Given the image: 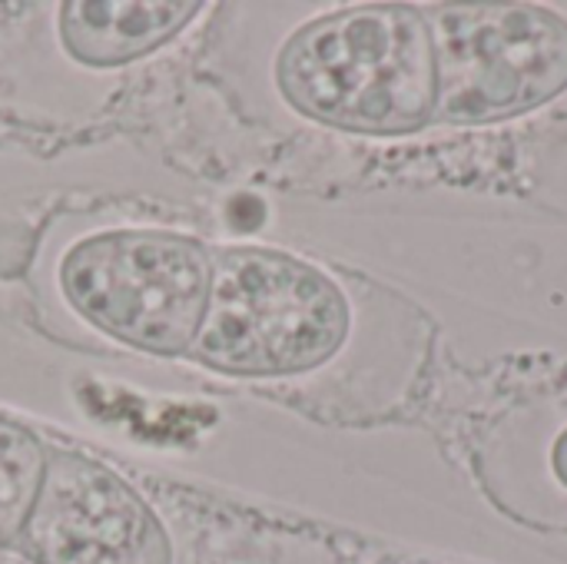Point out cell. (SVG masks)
<instances>
[{"label":"cell","mask_w":567,"mask_h":564,"mask_svg":"<svg viewBox=\"0 0 567 564\" xmlns=\"http://www.w3.org/2000/svg\"><path fill=\"white\" fill-rule=\"evenodd\" d=\"M27 283L43 326L60 339L186 362L213 293V246L156 223H53Z\"/></svg>","instance_id":"6da1fadb"},{"label":"cell","mask_w":567,"mask_h":564,"mask_svg":"<svg viewBox=\"0 0 567 564\" xmlns=\"http://www.w3.org/2000/svg\"><path fill=\"white\" fill-rule=\"evenodd\" d=\"M555 472H558L561 485L567 489V432L558 439V445H555Z\"/></svg>","instance_id":"ba28073f"},{"label":"cell","mask_w":567,"mask_h":564,"mask_svg":"<svg viewBox=\"0 0 567 564\" xmlns=\"http://www.w3.org/2000/svg\"><path fill=\"white\" fill-rule=\"evenodd\" d=\"M282 106L362 136H402L435 116L432 23L405 3H362L302 20L269 60Z\"/></svg>","instance_id":"7a4b0ae2"},{"label":"cell","mask_w":567,"mask_h":564,"mask_svg":"<svg viewBox=\"0 0 567 564\" xmlns=\"http://www.w3.org/2000/svg\"><path fill=\"white\" fill-rule=\"evenodd\" d=\"M442 123H498L567 86V20L532 3H452L435 13Z\"/></svg>","instance_id":"277c9868"},{"label":"cell","mask_w":567,"mask_h":564,"mask_svg":"<svg viewBox=\"0 0 567 564\" xmlns=\"http://www.w3.org/2000/svg\"><path fill=\"white\" fill-rule=\"evenodd\" d=\"M47 442L23 422L0 416V552H13L37 502Z\"/></svg>","instance_id":"52a82bcc"},{"label":"cell","mask_w":567,"mask_h":564,"mask_svg":"<svg viewBox=\"0 0 567 564\" xmlns=\"http://www.w3.org/2000/svg\"><path fill=\"white\" fill-rule=\"evenodd\" d=\"M30 564H173L159 512L120 472L76 449L50 445L17 548Z\"/></svg>","instance_id":"5b68a950"},{"label":"cell","mask_w":567,"mask_h":564,"mask_svg":"<svg viewBox=\"0 0 567 564\" xmlns=\"http://www.w3.org/2000/svg\"><path fill=\"white\" fill-rule=\"evenodd\" d=\"M206 3L199 0H66L56 3V43L86 70L130 66L173 43Z\"/></svg>","instance_id":"8992f818"},{"label":"cell","mask_w":567,"mask_h":564,"mask_svg":"<svg viewBox=\"0 0 567 564\" xmlns=\"http://www.w3.org/2000/svg\"><path fill=\"white\" fill-rule=\"evenodd\" d=\"M349 329V299L316 263L272 246H213V293L186 362L279 386L332 362Z\"/></svg>","instance_id":"3957f363"}]
</instances>
